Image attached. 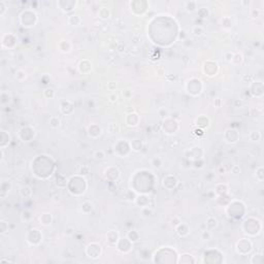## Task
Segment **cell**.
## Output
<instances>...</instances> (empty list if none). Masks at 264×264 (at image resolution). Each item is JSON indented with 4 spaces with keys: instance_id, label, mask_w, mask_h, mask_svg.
Listing matches in <instances>:
<instances>
[{
    "instance_id": "50",
    "label": "cell",
    "mask_w": 264,
    "mask_h": 264,
    "mask_svg": "<svg viewBox=\"0 0 264 264\" xmlns=\"http://www.w3.org/2000/svg\"><path fill=\"white\" fill-rule=\"evenodd\" d=\"M218 172H219V173H225V172H226V168H225L224 165H221V166H219V168H218Z\"/></svg>"
},
{
    "instance_id": "31",
    "label": "cell",
    "mask_w": 264,
    "mask_h": 264,
    "mask_svg": "<svg viewBox=\"0 0 264 264\" xmlns=\"http://www.w3.org/2000/svg\"><path fill=\"white\" fill-rule=\"evenodd\" d=\"M255 178L257 179L259 182H262L263 181V167L262 166H259L257 168V170L255 171Z\"/></svg>"
},
{
    "instance_id": "7",
    "label": "cell",
    "mask_w": 264,
    "mask_h": 264,
    "mask_svg": "<svg viewBox=\"0 0 264 264\" xmlns=\"http://www.w3.org/2000/svg\"><path fill=\"white\" fill-rule=\"evenodd\" d=\"M209 123H211L209 119L207 118L206 116H204V115H201V116H199L198 118L195 120V124H196V126L198 127V128H200V129L207 128V127L209 126Z\"/></svg>"
},
{
    "instance_id": "2",
    "label": "cell",
    "mask_w": 264,
    "mask_h": 264,
    "mask_svg": "<svg viewBox=\"0 0 264 264\" xmlns=\"http://www.w3.org/2000/svg\"><path fill=\"white\" fill-rule=\"evenodd\" d=\"M101 245L97 243H92L90 245H88V247L86 248V254L88 255L89 258H92V259H97V258L100 257L101 255Z\"/></svg>"
},
{
    "instance_id": "52",
    "label": "cell",
    "mask_w": 264,
    "mask_h": 264,
    "mask_svg": "<svg viewBox=\"0 0 264 264\" xmlns=\"http://www.w3.org/2000/svg\"><path fill=\"white\" fill-rule=\"evenodd\" d=\"M215 105H217L218 107H220V106H221V100H220L219 98L215 99Z\"/></svg>"
},
{
    "instance_id": "4",
    "label": "cell",
    "mask_w": 264,
    "mask_h": 264,
    "mask_svg": "<svg viewBox=\"0 0 264 264\" xmlns=\"http://www.w3.org/2000/svg\"><path fill=\"white\" fill-rule=\"evenodd\" d=\"M23 15L25 17H27L26 18V21L23 23L24 27H32V26L35 25L36 21H37V16H36V14L34 11H29V9H28V11H23Z\"/></svg>"
},
{
    "instance_id": "17",
    "label": "cell",
    "mask_w": 264,
    "mask_h": 264,
    "mask_svg": "<svg viewBox=\"0 0 264 264\" xmlns=\"http://www.w3.org/2000/svg\"><path fill=\"white\" fill-rule=\"evenodd\" d=\"M130 147L134 152H140L142 149V142L140 139H133L130 142Z\"/></svg>"
},
{
    "instance_id": "3",
    "label": "cell",
    "mask_w": 264,
    "mask_h": 264,
    "mask_svg": "<svg viewBox=\"0 0 264 264\" xmlns=\"http://www.w3.org/2000/svg\"><path fill=\"white\" fill-rule=\"evenodd\" d=\"M42 239V234L37 229H31L27 234V241L30 245H38Z\"/></svg>"
},
{
    "instance_id": "53",
    "label": "cell",
    "mask_w": 264,
    "mask_h": 264,
    "mask_svg": "<svg viewBox=\"0 0 264 264\" xmlns=\"http://www.w3.org/2000/svg\"><path fill=\"white\" fill-rule=\"evenodd\" d=\"M235 105L236 106H241L243 105V101L241 99H236L235 100Z\"/></svg>"
},
{
    "instance_id": "16",
    "label": "cell",
    "mask_w": 264,
    "mask_h": 264,
    "mask_svg": "<svg viewBox=\"0 0 264 264\" xmlns=\"http://www.w3.org/2000/svg\"><path fill=\"white\" fill-rule=\"evenodd\" d=\"M110 15H112V13H110V11L107 9V7H101V9L98 11V16H99V18L102 20L110 19Z\"/></svg>"
},
{
    "instance_id": "15",
    "label": "cell",
    "mask_w": 264,
    "mask_h": 264,
    "mask_svg": "<svg viewBox=\"0 0 264 264\" xmlns=\"http://www.w3.org/2000/svg\"><path fill=\"white\" fill-rule=\"evenodd\" d=\"M82 23V19H80V16L78 15H71L68 17V24L70 26H73V27H76V26L80 25Z\"/></svg>"
},
{
    "instance_id": "25",
    "label": "cell",
    "mask_w": 264,
    "mask_h": 264,
    "mask_svg": "<svg viewBox=\"0 0 264 264\" xmlns=\"http://www.w3.org/2000/svg\"><path fill=\"white\" fill-rule=\"evenodd\" d=\"M249 138L252 142H259L261 139V133L259 131H252L251 133L249 134Z\"/></svg>"
},
{
    "instance_id": "36",
    "label": "cell",
    "mask_w": 264,
    "mask_h": 264,
    "mask_svg": "<svg viewBox=\"0 0 264 264\" xmlns=\"http://www.w3.org/2000/svg\"><path fill=\"white\" fill-rule=\"evenodd\" d=\"M94 158L96 160H103L105 158V153L103 152L102 150H98L96 152H94Z\"/></svg>"
},
{
    "instance_id": "46",
    "label": "cell",
    "mask_w": 264,
    "mask_h": 264,
    "mask_svg": "<svg viewBox=\"0 0 264 264\" xmlns=\"http://www.w3.org/2000/svg\"><path fill=\"white\" fill-rule=\"evenodd\" d=\"M90 173V168L88 166H83L82 169H80V174L83 175H87Z\"/></svg>"
},
{
    "instance_id": "29",
    "label": "cell",
    "mask_w": 264,
    "mask_h": 264,
    "mask_svg": "<svg viewBox=\"0 0 264 264\" xmlns=\"http://www.w3.org/2000/svg\"><path fill=\"white\" fill-rule=\"evenodd\" d=\"M243 55H241V53H236L233 55V58H232V61H231V63L235 64V65H237V64H241V62H243Z\"/></svg>"
},
{
    "instance_id": "33",
    "label": "cell",
    "mask_w": 264,
    "mask_h": 264,
    "mask_svg": "<svg viewBox=\"0 0 264 264\" xmlns=\"http://www.w3.org/2000/svg\"><path fill=\"white\" fill-rule=\"evenodd\" d=\"M43 95H45V97L49 98V99H52V98L55 97V91H54V89H52V88H47V89L43 91Z\"/></svg>"
},
{
    "instance_id": "43",
    "label": "cell",
    "mask_w": 264,
    "mask_h": 264,
    "mask_svg": "<svg viewBox=\"0 0 264 264\" xmlns=\"http://www.w3.org/2000/svg\"><path fill=\"white\" fill-rule=\"evenodd\" d=\"M179 38L182 39V41H184L185 39H187V38H188V34H187V32L185 31V30H181L180 34H179Z\"/></svg>"
},
{
    "instance_id": "21",
    "label": "cell",
    "mask_w": 264,
    "mask_h": 264,
    "mask_svg": "<svg viewBox=\"0 0 264 264\" xmlns=\"http://www.w3.org/2000/svg\"><path fill=\"white\" fill-rule=\"evenodd\" d=\"M119 131H120V126H119V124L117 122H114V123H110V124L107 125V132L108 133H118Z\"/></svg>"
},
{
    "instance_id": "40",
    "label": "cell",
    "mask_w": 264,
    "mask_h": 264,
    "mask_svg": "<svg viewBox=\"0 0 264 264\" xmlns=\"http://www.w3.org/2000/svg\"><path fill=\"white\" fill-rule=\"evenodd\" d=\"M181 222H182V221H181V219L179 217H173L172 219L170 220V225L175 228V227L178 226V225L180 224Z\"/></svg>"
},
{
    "instance_id": "11",
    "label": "cell",
    "mask_w": 264,
    "mask_h": 264,
    "mask_svg": "<svg viewBox=\"0 0 264 264\" xmlns=\"http://www.w3.org/2000/svg\"><path fill=\"white\" fill-rule=\"evenodd\" d=\"M126 118L131 119V121H128L126 122V125L129 127H135L138 125V122H139V117L136 112H130L126 116Z\"/></svg>"
},
{
    "instance_id": "32",
    "label": "cell",
    "mask_w": 264,
    "mask_h": 264,
    "mask_svg": "<svg viewBox=\"0 0 264 264\" xmlns=\"http://www.w3.org/2000/svg\"><path fill=\"white\" fill-rule=\"evenodd\" d=\"M151 164H152L155 168H159V167H161V165H162V159H161L160 157H154V158L151 160Z\"/></svg>"
},
{
    "instance_id": "26",
    "label": "cell",
    "mask_w": 264,
    "mask_h": 264,
    "mask_svg": "<svg viewBox=\"0 0 264 264\" xmlns=\"http://www.w3.org/2000/svg\"><path fill=\"white\" fill-rule=\"evenodd\" d=\"M21 219L23 222H29L32 219V213L30 211H23L21 215Z\"/></svg>"
},
{
    "instance_id": "47",
    "label": "cell",
    "mask_w": 264,
    "mask_h": 264,
    "mask_svg": "<svg viewBox=\"0 0 264 264\" xmlns=\"http://www.w3.org/2000/svg\"><path fill=\"white\" fill-rule=\"evenodd\" d=\"M183 43H184V46H186V47H192L193 46V39H191V38H187V39H185L184 41H183Z\"/></svg>"
},
{
    "instance_id": "19",
    "label": "cell",
    "mask_w": 264,
    "mask_h": 264,
    "mask_svg": "<svg viewBox=\"0 0 264 264\" xmlns=\"http://www.w3.org/2000/svg\"><path fill=\"white\" fill-rule=\"evenodd\" d=\"M127 238L131 241V243H135L139 239V234L136 230H130L127 233Z\"/></svg>"
},
{
    "instance_id": "54",
    "label": "cell",
    "mask_w": 264,
    "mask_h": 264,
    "mask_svg": "<svg viewBox=\"0 0 264 264\" xmlns=\"http://www.w3.org/2000/svg\"><path fill=\"white\" fill-rule=\"evenodd\" d=\"M241 4H243V5H248V6H249V5L251 4V1H248V2H247V1H241Z\"/></svg>"
},
{
    "instance_id": "9",
    "label": "cell",
    "mask_w": 264,
    "mask_h": 264,
    "mask_svg": "<svg viewBox=\"0 0 264 264\" xmlns=\"http://www.w3.org/2000/svg\"><path fill=\"white\" fill-rule=\"evenodd\" d=\"M175 231H176V233H178L180 236L185 237L190 233V228H189V226L187 224L181 222L178 226L175 227Z\"/></svg>"
},
{
    "instance_id": "18",
    "label": "cell",
    "mask_w": 264,
    "mask_h": 264,
    "mask_svg": "<svg viewBox=\"0 0 264 264\" xmlns=\"http://www.w3.org/2000/svg\"><path fill=\"white\" fill-rule=\"evenodd\" d=\"M49 123H50L51 128H53V129H58L60 126H61V120H60V119L58 118V117H56V116L51 117Z\"/></svg>"
},
{
    "instance_id": "42",
    "label": "cell",
    "mask_w": 264,
    "mask_h": 264,
    "mask_svg": "<svg viewBox=\"0 0 264 264\" xmlns=\"http://www.w3.org/2000/svg\"><path fill=\"white\" fill-rule=\"evenodd\" d=\"M108 100L110 102H116L118 100V95L116 94V92H112V93L108 95Z\"/></svg>"
},
{
    "instance_id": "20",
    "label": "cell",
    "mask_w": 264,
    "mask_h": 264,
    "mask_svg": "<svg viewBox=\"0 0 264 264\" xmlns=\"http://www.w3.org/2000/svg\"><path fill=\"white\" fill-rule=\"evenodd\" d=\"M185 9L188 13H193L197 9V2L196 1H187L185 2Z\"/></svg>"
},
{
    "instance_id": "5",
    "label": "cell",
    "mask_w": 264,
    "mask_h": 264,
    "mask_svg": "<svg viewBox=\"0 0 264 264\" xmlns=\"http://www.w3.org/2000/svg\"><path fill=\"white\" fill-rule=\"evenodd\" d=\"M102 133V129L99 125L97 124H92L88 127V134H89L90 137L92 138H97L101 135Z\"/></svg>"
},
{
    "instance_id": "51",
    "label": "cell",
    "mask_w": 264,
    "mask_h": 264,
    "mask_svg": "<svg viewBox=\"0 0 264 264\" xmlns=\"http://www.w3.org/2000/svg\"><path fill=\"white\" fill-rule=\"evenodd\" d=\"M252 17L253 18H257V17H259V11H255V9H253V11H252Z\"/></svg>"
},
{
    "instance_id": "12",
    "label": "cell",
    "mask_w": 264,
    "mask_h": 264,
    "mask_svg": "<svg viewBox=\"0 0 264 264\" xmlns=\"http://www.w3.org/2000/svg\"><path fill=\"white\" fill-rule=\"evenodd\" d=\"M39 221L40 224L43 225V226H49L53 222V217H52V215L50 213H43L40 215Z\"/></svg>"
},
{
    "instance_id": "23",
    "label": "cell",
    "mask_w": 264,
    "mask_h": 264,
    "mask_svg": "<svg viewBox=\"0 0 264 264\" xmlns=\"http://www.w3.org/2000/svg\"><path fill=\"white\" fill-rule=\"evenodd\" d=\"M92 209H93V205L89 201H85L82 204V211L84 213H90L92 211Z\"/></svg>"
},
{
    "instance_id": "8",
    "label": "cell",
    "mask_w": 264,
    "mask_h": 264,
    "mask_svg": "<svg viewBox=\"0 0 264 264\" xmlns=\"http://www.w3.org/2000/svg\"><path fill=\"white\" fill-rule=\"evenodd\" d=\"M120 239L119 237V233L117 232L116 230H110L106 234V241H107L110 245H117Z\"/></svg>"
},
{
    "instance_id": "24",
    "label": "cell",
    "mask_w": 264,
    "mask_h": 264,
    "mask_svg": "<svg viewBox=\"0 0 264 264\" xmlns=\"http://www.w3.org/2000/svg\"><path fill=\"white\" fill-rule=\"evenodd\" d=\"M153 213H154V211H153L152 207H150L149 205H148V206L142 207V217L150 218L151 216L153 215Z\"/></svg>"
},
{
    "instance_id": "45",
    "label": "cell",
    "mask_w": 264,
    "mask_h": 264,
    "mask_svg": "<svg viewBox=\"0 0 264 264\" xmlns=\"http://www.w3.org/2000/svg\"><path fill=\"white\" fill-rule=\"evenodd\" d=\"M117 88V84L115 82H110L107 83V89L110 90V91H115Z\"/></svg>"
},
{
    "instance_id": "30",
    "label": "cell",
    "mask_w": 264,
    "mask_h": 264,
    "mask_svg": "<svg viewBox=\"0 0 264 264\" xmlns=\"http://www.w3.org/2000/svg\"><path fill=\"white\" fill-rule=\"evenodd\" d=\"M16 78H17L18 80H19V82H23V80H26V72L24 71V70H22V69H19L18 70L17 72H16Z\"/></svg>"
},
{
    "instance_id": "41",
    "label": "cell",
    "mask_w": 264,
    "mask_h": 264,
    "mask_svg": "<svg viewBox=\"0 0 264 264\" xmlns=\"http://www.w3.org/2000/svg\"><path fill=\"white\" fill-rule=\"evenodd\" d=\"M231 172H232L233 174H239V173L241 172V167H239L238 165H233L232 168H231Z\"/></svg>"
},
{
    "instance_id": "48",
    "label": "cell",
    "mask_w": 264,
    "mask_h": 264,
    "mask_svg": "<svg viewBox=\"0 0 264 264\" xmlns=\"http://www.w3.org/2000/svg\"><path fill=\"white\" fill-rule=\"evenodd\" d=\"M233 55L234 54L231 53V52H228V53H226V55H225V60H226L227 62H230L232 61V58H233Z\"/></svg>"
},
{
    "instance_id": "1",
    "label": "cell",
    "mask_w": 264,
    "mask_h": 264,
    "mask_svg": "<svg viewBox=\"0 0 264 264\" xmlns=\"http://www.w3.org/2000/svg\"><path fill=\"white\" fill-rule=\"evenodd\" d=\"M201 85H202V82H201L200 80L196 78V80H195V78L194 80L191 78V80H189L188 82H187L186 90L189 94H191V95L197 96L201 93V91H202V86H201Z\"/></svg>"
},
{
    "instance_id": "37",
    "label": "cell",
    "mask_w": 264,
    "mask_h": 264,
    "mask_svg": "<svg viewBox=\"0 0 264 264\" xmlns=\"http://www.w3.org/2000/svg\"><path fill=\"white\" fill-rule=\"evenodd\" d=\"M211 232L208 229H205V230H203L201 232V239L202 241H208V239H211Z\"/></svg>"
},
{
    "instance_id": "14",
    "label": "cell",
    "mask_w": 264,
    "mask_h": 264,
    "mask_svg": "<svg viewBox=\"0 0 264 264\" xmlns=\"http://www.w3.org/2000/svg\"><path fill=\"white\" fill-rule=\"evenodd\" d=\"M218 226V220L216 219V218L213 217H208L206 219V222H205V227H206V229H208V230H213V229H216Z\"/></svg>"
},
{
    "instance_id": "44",
    "label": "cell",
    "mask_w": 264,
    "mask_h": 264,
    "mask_svg": "<svg viewBox=\"0 0 264 264\" xmlns=\"http://www.w3.org/2000/svg\"><path fill=\"white\" fill-rule=\"evenodd\" d=\"M122 94H123V96H124V97L126 98V99H128V98H130L131 96H132V92H131L130 90H128V89L123 90V91H122Z\"/></svg>"
},
{
    "instance_id": "38",
    "label": "cell",
    "mask_w": 264,
    "mask_h": 264,
    "mask_svg": "<svg viewBox=\"0 0 264 264\" xmlns=\"http://www.w3.org/2000/svg\"><path fill=\"white\" fill-rule=\"evenodd\" d=\"M7 230H9V224L5 221L1 220V222H0V232H1V234L5 233Z\"/></svg>"
},
{
    "instance_id": "28",
    "label": "cell",
    "mask_w": 264,
    "mask_h": 264,
    "mask_svg": "<svg viewBox=\"0 0 264 264\" xmlns=\"http://www.w3.org/2000/svg\"><path fill=\"white\" fill-rule=\"evenodd\" d=\"M252 264H258V263H261L262 262V254L261 253H257L255 255L252 256L251 260H250Z\"/></svg>"
},
{
    "instance_id": "6",
    "label": "cell",
    "mask_w": 264,
    "mask_h": 264,
    "mask_svg": "<svg viewBox=\"0 0 264 264\" xmlns=\"http://www.w3.org/2000/svg\"><path fill=\"white\" fill-rule=\"evenodd\" d=\"M211 69H213V71L217 74L218 70H219V67H218L217 62L215 61H207L204 63L203 65V71L206 74L207 76H211Z\"/></svg>"
},
{
    "instance_id": "34",
    "label": "cell",
    "mask_w": 264,
    "mask_h": 264,
    "mask_svg": "<svg viewBox=\"0 0 264 264\" xmlns=\"http://www.w3.org/2000/svg\"><path fill=\"white\" fill-rule=\"evenodd\" d=\"M208 15H209V11L206 7H202V9H198V16L201 19H205V18L208 17Z\"/></svg>"
},
{
    "instance_id": "35",
    "label": "cell",
    "mask_w": 264,
    "mask_h": 264,
    "mask_svg": "<svg viewBox=\"0 0 264 264\" xmlns=\"http://www.w3.org/2000/svg\"><path fill=\"white\" fill-rule=\"evenodd\" d=\"M125 198H126V200L133 201V202H134V200H135V198H136V195H135V193H134L132 190H129L128 192L125 194Z\"/></svg>"
},
{
    "instance_id": "49",
    "label": "cell",
    "mask_w": 264,
    "mask_h": 264,
    "mask_svg": "<svg viewBox=\"0 0 264 264\" xmlns=\"http://www.w3.org/2000/svg\"><path fill=\"white\" fill-rule=\"evenodd\" d=\"M159 115H160L161 117H162L163 119H166L168 118V112L165 110H160V112H159Z\"/></svg>"
},
{
    "instance_id": "39",
    "label": "cell",
    "mask_w": 264,
    "mask_h": 264,
    "mask_svg": "<svg viewBox=\"0 0 264 264\" xmlns=\"http://www.w3.org/2000/svg\"><path fill=\"white\" fill-rule=\"evenodd\" d=\"M6 11H7V6L5 4V2L4 1H0V16L3 17Z\"/></svg>"
},
{
    "instance_id": "22",
    "label": "cell",
    "mask_w": 264,
    "mask_h": 264,
    "mask_svg": "<svg viewBox=\"0 0 264 264\" xmlns=\"http://www.w3.org/2000/svg\"><path fill=\"white\" fill-rule=\"evenodd\" d=\"M20 193H21V195L24 197V198H30L32 195V190L30 187L23 186L21 188V190H20Z\"/></svg>"
},
{
    "instance_id": "10",
    "label": "cell",
    "mask_w": 264,
    "mask_h": 264,
    "mask_svg": "<svg viewBox=\"0 0 264 264\" xmlns=\"http://www.w3.org/2000/svg\"><path fill=\"white\" fill-rule=\"evenodd\" d=\"M134 202H135L139 207L148 206L149 202H150V198L144 194L136 195V198H135V200H134Z\"/></svg>"
},
{
    "instance_id": "13",
    "label": "cell",
    "mask_w": 264,
    "mask_h": 264,
    "mask_svg": "<svg viewBox=\"0 0 264 264\" xmlns=\"http://www.w3.org/2000/svg\"><path fill=\"white\" fill-rule=\"evenodd\" d=\"M59 49L62 53H69L72 49V43L69 40H61L59 42Z\"/></svg>"
},
{
    "instance_id": "27",
    "label": "cell",
    "mask_w": 264,
    "mask_h": 264,
    "mask_svg": "<svg viewBox=\"0 0 264 264\" xmlns=\"http://www.w3.org/2000/svg\"><path fill=\"white\" fill-rule=\"evenodd\" d=\"M192 33L194 34L195 36H201V35H203V33H204V29H203L202 26L196 25L192 29Z\"/></svg>"
}]
</instances>
